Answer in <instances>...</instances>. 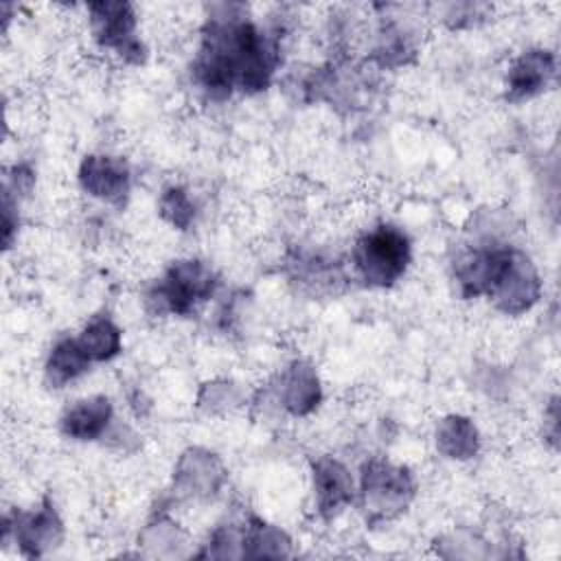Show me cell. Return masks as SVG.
Instances as JSON below:
<instances>
[{
	"label": "cell",
	"mask_w": 561,
	"mask_h": 561,
	"mask_svg": "<svg viewBox=\"0 0 561 561\" xmlns=\"http://www.w3.org/2000/svg\"><path fill=\"white\" fill-rule=\"evenodd\" d=\"M276 44L241 15H213L204 28L193 72L197 83L215 99L234 88L243 92L265 90L276 68Z\"/></svg>",
	"instance_id": "cell-1"
},
{
	"label": "cell",
	"mask_w": 561,
	"mask_h": 561,
	"mask_svg": "<svg viewBox=\"0 0 561 561\" xmlns=\"http://www.w3.org/2000/svg\"><path fill=\"white\" fill-rule=\"evenodd\" d=\"M539 276L530 259L515 248H495L486 283V296L504 313L528 311L539 298Z\"/></svg>",
	"instance_id": "cell-2"
},
{
	"label": "cell",
	"mask_w": 561,
	"mask_h": 561,
	"mask_svg": "<svg viewBox=\"0 0 561 561\" xmlns=\"http://www.w3.org/2000/svg\"><path fill=\"white\" fill-rule=\"evenodd\" d=\"M359 276L375 287H388L410 263V241L394 226H377L366 232L353 252Z\"/></svg>",
	"instance_id": "cell-3"
},
{
	"label": "cell",
	"mask_w": 561,
	"mask_h": 561,
	"mask_svg": "<svg viewBox=\"0 0 561 561\" xmlns=\"http://www.w3.org/2000/svg\"><path fill=\"white\" fill-rule=\"evenodd\" d=\"M88 9L92 35L103 48H114L127 61H142L145 48L134 35L136 13L129 2H94Z\"/></svg>",
	"instance_id": "cell-4"
},
{
	"label": "cell",
	"mask_w": 561,
	"mask_h": 561,
	"mask_svg": "<svg viewBox=\"0 0 561 561\" xmlns=\"http://www.w3.org/2000/svg\"><path fill=\"white\" fill-rule=\"evenodd\" d=\"M215 289L213 272L195 259L178 261L169 267L158 285V300L171 313H188L197 302L206 300Z\"/></svg>",
	"instance_id": "cell-5"
},
{
	"label": "cell",
	"mask_w": 561,
	"mask_h": 561,
	"mask_svg": "<svg viewBox=\"0 0 561 561\" xmlns=\"http://www.w3.org/2000/svg\"><path fill=\"white\" fill-rule=\"evenodd\" d=\"M79 182L83 191L110 204H123L129 195V167L121 158L88 156L79 169Z\"/></svg>",
	"instance_id": "cell-6"
},
{
	"label": "cell",
	"mask_w": 561,
	"mask_h": 561,
	"mask_svg": "<svg viewBox=\"0 0 561 561\" xmlns=\"http://www.w3.org/2000/svg\"><path fill=\"white\" fill-rule=\"evenodd\" d=\"M362 486L366 500L375 504V511L401 508V504H405L414 491L410 473L386 462H370L364 471Z\"/></svg>",
	"instance_id": "cell-7"
},
{
	"label": "cell",
	"mask_w": 561,
	"mask_h": 561,
	"mask_svg": "<svg viewBox=\"0 0 561 561\" xmlns=\"http://www.w3.org/2000/svg\"><path fill=\"white\" fill-rule=\"evenodd\" d=\"M554 77V55L550 50H526L522 53L508 75H506V90L508 99H530L546 90L550 79Z\"/></svg>",
	"instance_id": "cell-8"
},
{
	"label": "cell",
	"mask_w": 561,
	"mask_h": 561,
	"mask_svg": "<svg viewBox=\"0 0 561 561\" xmlns=\"http://www.w3.org/2000/svg\"><path fill=\"white\" fill-rule=\"evenodd\" d=\"M313 489L320 513L335 515L353 497V480L348 471L331 458H320L313 465Z\"/></svg>",
	"instance_id": "cell-9"
},
{
	"label": "cell",
	"mask_w": 561,
	"mask_h": 561,
	"mask_svg": "<svg viewBox=\"0 0 561 561\" xmlns=\"http://www.w3.org/2000/svg\"><path fill=\"white\" fill-rule=\"evenodd\" d=\"M112 421V401L107 397H92L77 401L61 416V432L75 440L99 438Z\"/></svg>",
	"instance_id": "cell-10"
},
{
	"label": "cell",
	"mask_w": 561,
	"mask_h": 561,
	"mask_svg": "<svg viewBox=\"0 0 561 561\" xmlns=\"http://www.w3.org/2000/svg\"><path fill=\"white\" fill-rule=\"evenodd\" d=\"M15 541L26 554H42L44 548L55 546L61 535V524L50 506L37 513H18L13 522Z\"/></svg>",
	"instance_id": "cell-11"
},
{
	"label": "cell",
	"mask_w": 561,
	"mask_h": 561,
	"mask_svg": "<svg viewBox=\"0 0 561 561\" xmlns=\"http://www.w3.org/2000/svg\"><path fill=\"white\" fill-rule=\"evenodd\" d=\"M280 397H283V405L291 414L296 416L309 414L320 403V383H318L316 370L305 362H296L283 375Z\"/></svg>",
	"instance_id": "cell-12"
},
{
	"label": "cell",
	"mask_w": 561,
	"mask_h": 561,
	"mask_svg": "<svg viewBox=\"0 0 561 561\" xmlns=\"http://www.w3.org/2000/svg\"><path fill=\"white\" fill-rule=\"evenodd\" d=\"M90 359L77 340H61L53 346L46 359V379L53 388H61L90 368Z\"/></svg>",
	"instance_id": "cell-13"
},
{
	"label": "cell",
	"mask_w": 561,
	"mask_h": 561,
	"mask_svg": "<svg viewBox=\"0 0 561 561\" xmlns=\"http://www.w3.org/2000/svg\"><path fill=\"white\" fill-rule=\"evenodd\" d=\"M90 362H107L121 353V329L110 318H94L77 337Z\"/></svg>",
	"instance_id": "cell-14"
},
{
	"label": "cell",
	"mask_w": 561,
	"mask_h": 561,
	"mask_svg": "<svg viewBox=\"0 0 561 561\" xmlns=\"http://www.w3.org/2000/svg\"><path fill=\"white\" fill-rule=\"evenodd\" d=\"M436 443L449 458H471L478 449V432L467 419L451 416L440 423Z\"/></svg>",
	"instance_id": "cell-15"
},
{
	"label": "cell",
	"mask_w": 561,
	"mask_h": 561,
	"mask_svg": "<svg viewBox=\"0 0 561 561\" xmlns=\"http://www.w3.org/2000/svg\"><path fill=\"white\" fill-rule=\"evenodd\" d=\"M160 215L175 228L180 230H186L193 221V215H195V206L193 202L188 199L186 191L180 188V186H171L162 193L160 197Z\"/></svg>",
	"instance_id": "cell-16"
}]
</instances>
